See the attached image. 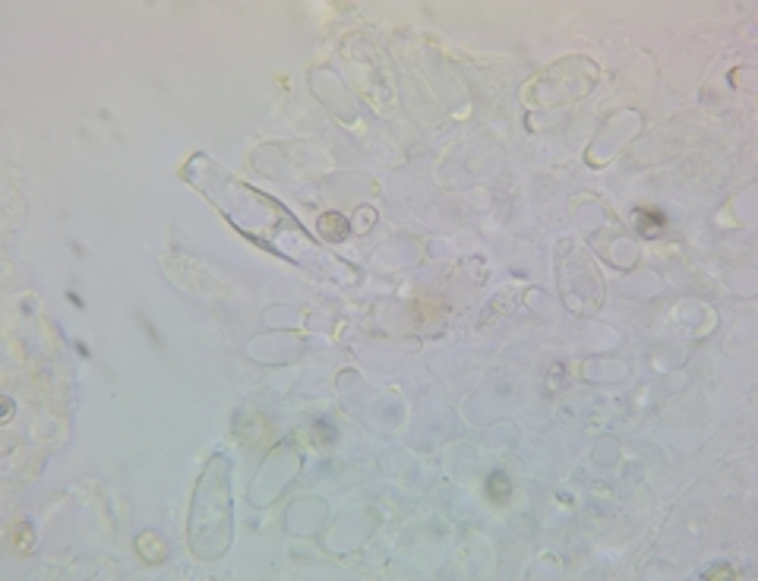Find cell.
<instances>
[{
    "mask_svg": "<svg viewBox=\"0 0 758 581\" xmlns=\"http://www.w3.org/2000/svg\"><path fill=\"white\" fill-rule=\"evenodd\" d=\"M319 231L326 234L329 240H344L351 231V225H348V218L338 215V212H326V215L319 218Z\"/></svg>",
    "mask_w": 758,
    "mask_h": 581,
    "instance_id": "cell-1",
    "label": "cell"
},
{
    "mask_svg": "<svg viewBox=\"0 0 758 581\" xmlns=\"http://www.w3.org/2000/svg\"><path fill=\"white\" fill-rule=\"evenodd\" d=\"M635 222H638V231L645 234V237H654L657 231H664V225H667V218L660 215V212H654V209H638L635 212Z\"/></svg>",
    "mask_w": 758,
    "mask_h": 581,
    "instance_id": "cell-2",
    "label": "cell"
},
{
    "mask_svg": "<svg viewBox=\"0 0 758 581\" xmlns=\"http://www.w3.org/2000/svg\"><path fill=\"white\" fill-rule=\"evenodd\" d=\"M490 496L496 499V503H506V499H509V477L503 474V471H496V474L490 477Z\"/></svg>",
    "mask_w": 758,
    "mask_h": 581,
    "instance_id": "cell-3",
    "label": "cell"
}]
</instances>
